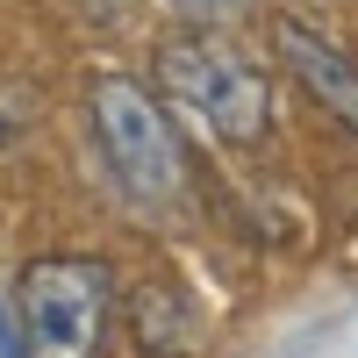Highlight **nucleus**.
I'll list each match as a JSON object with an SVG mask.
<instances>
[{
  "mask_svg": "<svg viewBox=\"0 0 358 358\" xmlns=\"http://www.w3.org/2000/svg\"><path fill=\"white\" fill-rule=\"evenodd\" d=\"M158 86L172 94L179 115H194L201 129H215L222 143H258L273 122V86L236 43L208 36L194 22V36H165L158 43Z\"/></svg>",
  "mask_w": 358,
  "mask_h": 358,
  "instance_id": "nucleus-1",
  "label": "nucleus"
},
{
  "mask_svg": "<svg viewBox=\"0 0 358 358\" xmlns=\"http://www.w3.org/2000/svg\"><path fill=\"white\" fill-rule=\"evenodd\" d=\"M115 308V273L101 258H29L15 280V315H22V358H94Z\"/></svg>",
  "mask_w": 358,
  "mask_h": 358,
  "instance_id": "nucleus-3",
  "label": "nucleus"
},
{
  "mask_svg": "<svg viewBox=\"0 0 358 358\" xmlns=\"http://www.w3.org/2000/svg\"><path fill=\"white\" fill-rule=\"evenodd\" d=\"M273 43H280V65H287V72H294V79H301L308 94L358 136V57L337 50V43H322L315 29H301V22H280Z\"/></svg>",
  "mask_w": 358,
  "mask_h": 358,
  "instance_id": "nucleus-4",
  "label": "nucleus"
},
{
  "mask_svg": "<svg viewBox=\"0 0 358 358\" xmlns=\"http://www.w3.org/2000/svg\"><path fill=\"white\" fill-rule=\"evenodd\" d=\"M172 8L187 15V22H201V29H208V22H236L251 0H172Z\"/></svg>",
  "mask_w": 358,
  "mask_h": 358,
  "instance_id": "nucleus-5",
  "label": "nucleus"
},
{
  "mask_svg": "<svg viewBox=\"0 0 358 358\" xmlns=\"http://www.w3.org/2000/svg\"><path fill=\"white\" fill-rule=\"evenodd\" d=\"M86 115H94V136L108 151V172L122 179L129 201H179L187 187V151H179L172 115L151 101V86H136L129 72H94L86 86Z\"/></svg>",
  "mask_w": 358,
  "mask_h": 358,
  "instance_id": "nucleus-2",
  "label": "nucleus"
}]
</instances>
